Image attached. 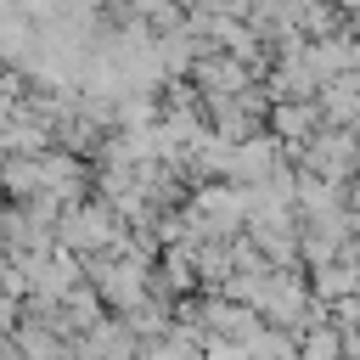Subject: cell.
I'll use <instances>...</instances> for the list:
<instances>
[{"instance_id": "cell-1", "label": "cell", "mask_w": 360, "mask_h": 360, "mask_svg": "<svg viewBox=\"0 0 360 360\" xmlns=\"http://www.w3.org/2000/svg\"><path fill=\"white\" fill-rule=\"evenodd\" d=\"M287 158H292L304 174H326V180L349 186V180H360V129L326 124V129L309 135L304 146H287Z\"/></svg>"}, {"instance_id": "cell-6", "label": "cell", "mask_w": 360, "mask_h": 360, "mask_svg": "<svg viewBox=\"0 0 360 360\" xmlns=\"http://www.w3.org/2000/svg\"><path fill=\"white\" fill-rule=\"evenodd\" d=\"M248 360H298V332L276 326V321H259V332L248 338Z\"/></svg>"}, {"instance_id": "cell-4", "label": "cell", "mask_w": 360, "mask_h": 360, "mask_svg": "<svg viewBox=\"0 0 360 360\" xmlns=\"http://www.w3.org/2000/svg\"><path fill=\"white\" fill-rule=\"evenodd\" d=\"M270 129H276L287 146H304L309 135H321V129H326V112H321V101H276Z\"/></svg>"}, {"instance_id": "cell-8", "label": "cell", "mask_w": 360, "mask_h": 360, "mask_svg": "<svg viewBox=\"0 0 360 360\" xmlns=\"http://www.w3.org/2000/svg\"><path fill=\"white\" fill-rule=\"evenodd\" d=\"M338 6H343V11H354V6H360V0H338Z\"/></svg>"}, {"instance_id": "cell-2", "label": "cell", "mask_w": 360, "mask_h": 360, "mask_svg": "<svg viewBox=\"0 0 360 360\" xmlns=\"http://www.w3.org/2000/svg\"><path fill=\"white\" fill-rule=\"evenodd\" d=\"M124 231V214L96 191V197H84V202H73V208H62V219H56V242L62 248H73V253H101V248H112V236Z\"/></svg>"}, {"instance_id": "cell-7", "label": "cell", "mask_w": 360, "mask_h": 360, "mask_svg": "<svg viewBox=\"0 0 360 360\" xmlns=\"http://www.w3.org/2000/svg\"><path fill=\"white\" fill-rule=\"evenodd\" d=\"M298 360H343V326L326 321V326H309L298 338Z\"/></svg>"}, {"instance_id": "cell-3", "label": "cell", "mask_w": 360, "mask_h": 360, "mask_svg": "<svg viewBox=\"0 0 360 360\" xmlns=\"http://www.w3.org/2000/svg\"><path fill=\"white\" fill-rule=\"evenodd\" d=\"M281 163H292V158H287V141H281L276 129H253L248 141H236L231 180H236V186H259V180H270Z\"/></svg>"}, {"instance_id": "cell-5", "label": "cell", "mask_w": 360, "mask_h": 360, "mask_svg": "<svg viewBox=\"0 0 360 360\" xmlns=\"http://www.w3.org/2000/svg\"><path fill=\"white\" fill-rule=\"evenodd\" d=\"M309 281H315V292H321L326 304H338V298H354V292H360V264L343 253V259L309 264Z\"/></svg>"}]
</instances>
